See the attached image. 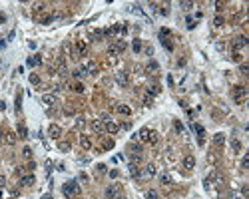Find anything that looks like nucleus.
<instances>
[{
  "mask_svg": "<svg viewBox=\"0 0 249 199\" xmlns=\"http://www.w3.org/2000/svg\"><path fill=\"white\" fill-rule=\"evenodd\" d=\"M62 191H64L66 197H78L80 195V185L76 183V181H66L64 187H62Z\"/></svg>",
  "mask_w": 249,
  "mask_h": 199,
  "instance_id": "obj_1",
  "label": "nucleus"
},
{
  "mask_svg": "<svg viewBox=\"0 0 249 199\" xmlns=\"http://www.w3.org/2000/svg\"><path fill=\"white\" fill-rule=\"evenodd\" d=\"M231 96H233V101H237V104H243L247 98V88L245 86H235L233 92H231Z\"/></svg>",
  "mask_w": 249,
  "mask_h": 199,
  "instance_id": "obj_2",
  "label": "nucleus"
},
{
  "mask_svg": "<svg viewBox=\"0 0 249 199\" xmlns=\"http://www.w3.org/2000/svg\"><path fill=\"white\" fill-rule=\"evenodd\" d=\"M155 171H158V169H155V165H154V163H147V165L143 167V169H140V179H138V181L151 179V177L155 175Z\"/></svg>",
  "mask_w": 249,
  "mask_h": 199,
  "instance_id": "obj_3",
  "label": "nucleus"
},
{
  "mask_svg": "<svg viewBox=\"0 0 249 199\" xmlns=\"http://www.w3.org/2000/svg\"><path fill=\"white\" fill-rule=\"evenodd\" d=\"M74 52L78 54V56H86V54H88V46H86V42H84V40H76V44H74Z\"/></svg>",
  "mask_w": 249,
  "mask_h": 199,
  "instance_id": "obj_4",
  "label": "nucleus"
},
{
  "mask_svg": "<svg viewBox=\"0 0 249 199\" xmlns=\"http://www.w3.org/2000/svg\"><path fill=\"white\" fill-rule=\"evenodd\" d=\"M104 197H106V199H116L118 197V183L108 185L106 191H104Z\"/></svg>",
  "mask_w": 249,
  "mask_h": 199,
  "instance_id": "obj_5",
  "label": "nucleus"
},
{
  "mask_svg": "<svg viewBox=\"0 0 249 199\" xmlns=\"http://www.w3.org/2000/svg\"><path fill=\"white\" fill-rule=\"evenodd\" d=\"M116 82H118V86L126 88V86L130 84V78H128V74H126V72H118V74H116Z\"/></svg>",
  "mask_w": 249,
  "mask_h": 199,
  "instance_id": "obj_6",
  "label": "nucleus"
},
{
  "mask_svg": "<svg viewBox=\"0 0 249 199\" xmlns=\"http://www.w3.org/2000/svg\"><path fill=\"white\" fill-rule=\"evenodd\" d=\"M247 42H249V40H247L245 36H237L233 42H231V46H233V50H239V48H245Z\"/></svg>",
  "mask_w": 249,
  "mask_h": 199,
  "instance_id": "obj_7",
  "label": "nucleus"
},
{
  "mask_svg": "<svg viewBox=\"0 0 249 199\" xmlns=\"http://www.w3.org/2000/svg\"><path fill=\"white\" fill-rule=\"evenodd\" d=\"M84 68H86L88 76H96V74H98V64H96V62H92V60H88L86 64H84Z\"/></svg>",
  "mask_w": 249,
  "mask_h": 199,
  "instance_id": "obj_8",
  "label": "nucleus"
},
{
  "mask_svg": "<svg viewBox=\"0 0 249 199\" xmlns=\"http://www.w3.org/2000/svg\"><path fill=\"white\" fill-rule=\"evenodd\" d=\"M48 133H50V137L58 139V137L62 135V128H60V125H56V124H52V125L48 128Z\"/></svg>",
  "mask_w": 249,
  "mask_h": 199,
  "instance_id": "obj_9",
  "label": "nucleus"
},
{
  "mask_svg": "<svg viewBox=\"0 0 249 199\" xmlns=\"http://www.w3.org/2000/svg\"><path fill=\"white\" fill-rule=\"evenodd\" d=\"M118 129H120V125L114 124V121H106L104 124V132H108V133H116Z\"/></svg>",
  "mask_w": 249,
  "mask_h": 199,
  "instance_id": "obj_10",
  "label": "nucleus"
},
{
  "mask_svg": "<svg viewBox=\"0 0 249 199\" xmlns=\"http://www.w3.org/2000/svg\"><path fill=\"white\" fill-rule=\"evenodd\" d=\"M183 167L185 169H193L195 167V157H193V155H185L183 157Z\"/></svg>",
  "mask_w": 249,
  "mask_h": 199,
  "instance_id": "obj_11",
  "label": "nucleus"
},
{
  "mask_svg": "<svg viewBox=\"0 0 249 199\" xmlns=\"http://www.w3.org/2000/svg\"><path fill=\"white\" fill-rule=\"evenodd\" d=\"M158 133H155V132H151V129H150V132H147V135H146V143H150V145H155V143H158Z\"/></svg>",
  "mask_w": 249,
  "mask_h": 199,
  "instance_id": "obj_12",
  "label": "nucleus"
},
{
  "mask_svg": "<svg viewBox=\"0 0 249 199\" xmlns=\"http://www.w3.org/2000/svg\"><path fill=\"white\" fill-rule=\"evenodd\" d=\"M16 139H18V135H16V133H12V132L4 133V141H6L8 145H14V143H16Z\"/></svg>",
  "mask_w": 249,
  "mask_h": 199,
  "instance_id": "obj_13",
  "label": "nucleus"
},
{
  "mask_svg": "<svg viewBox=\"0 0 249 199\" xmlns=\"http://www.w3.org/2000/svg\"><path fill=\"white\" fill-rule=\"evenodd\" d=\"M92 129H94L96 133H102L104 132V121L102 120H94L92 121Z\"/></svg>",
  "mask_w": 249,
  "mask_h": 199,
  "instance_id": "obj_14",
  "label": "nucleus"
},
{
  "mask_svg": "<svg viewBox=\"0 0 249 199\" xmlns=\"http://www.w3.org/2000/svg\"><path fill=\"white\" fill-rule=\"evenodd\" d=\"M42 104H46V105H54V104H56V96H54V94H46V96H42Z\"/></svg>",
  "mask_w": 249,
  "mask_h": 199,
  "instance_id": "obj_15",
  "label": "nucleus"
},
{
  "mask_svg": "<svg viewBox=\"0 0 249 199\" xmlns=\"http://www.w3.org/2000/svg\"><path fill=\"white\" fill-rule=\"evenodd\" d=\"M116 109H118V113H122V116H130V113H132V109H130V105H126V104H120V105H116Z\"/></svg>",
  "mask_w": 249,
  "mask_h": 199,
  "instance_id": "obj_16",
  "label": "nucleus"
},
{
  "mask_svg": "<svg viewBox=\"0 0 249 199\" xmlns=\"http://www.w3.org/2000/svg\"><path fill=\"white\" fill-rule=\"evenodd\" d=\"M193 129H195V133H197V141L203 143V133H205V129L201 128V125H197V124H193Z\"/></svg>",
  "mask_w": 249,
  "mask_h": 199,
  "instance_id": "obj_17",
  "label": "nucleus"
},
{
  "mask_svg": "<svg viewBox=\"0 0 249 199\" xmlns=\"http://www.w3.org/2000/svg\"><path fill=\"white\" fill-rule=\"evenodd\" d=\"M223 141H225V133H215V135H213V145L221 147Z\"/></svg>",
  "mask_w": 249,
  "mask_h": 199,
  "instance_id": "obj_18",
  "label": "nucleus"
},
{
  "mask_svg": "<svg viewBox=\"0 0 249 199\" xmlns=\"http://www.w3.org/2000/svg\"><path fill=\"white\" fill-rule=\"evenodd\" d=\"M130 175H132L134 179H140V167L134 165V163H130Z\"/></svg>",
  "mask_w": 249,
  "mask_h": 199,
  "instance_id": "obj_19",
  "label": "nucleus"
},
{
  "mask_svg": "<svg viewBox=\"0 0 249 199\" xmlns=\"http://www.w3.org/2000/svg\"><path fill=\"white\" fill-rule=\"evenodd\" d=\"M34 175H22V179H20V185H32L34 183Z\"/></svg>",
  "mask_w": 249,
  "mask_h": 199,
  "instance_id": "obj_20",
  "label": "nucleus"
},
{
  "mask_svg": "<svg viewBox=\"0 0 249 199\" xmlns=\"http://www.w3.org/2000/svg\"><path fill=\"white\" fill-rule=\"evenodd\" d=\"M231 151H233V153H239V151H241V141H239V139H231Z\"/></svg>",
  "mask_w": 249,
  "mask_h": 199,
  "instance_id": "obj_21",
  "label": "nucleus"
},
{
  "mask_svg": "<svg viewBox=\"0 0 249 199\" xmlns=\"http://www.w3.org/2000/svg\"><path fill=\"white\" fill-rule=\"evenodd\" d=\"M114 46H116V50H118V52H120V54L124 52L126 48H128V44H126L124 40H116V42H114Z\"/></svg>",
  "mask_w": 249,
  "mask_h": 199,
  "instance_id": "obj_22",
  "label": "nucleus"
},
{
  "mask_svg": "<svg viewBox=\"0 0 249 199\" xmlns=\"http://www.w3.org/2000/svg\"><path fill=\"white\" fill-rule=\"evenodd\" d=\"M158 68H159V64H158V62H155V60H151L150 64L146 66V70H147V74H154V72L158 70Z\"/></svg>",
  "mask_w": 249,
  "mask_h": 199,
  "instance_id": "obj_23",
  "label": "nucleus"
},
{
  "mask_svg": "<svg viewBox=\"0 0 249 199\" xmlns=\"http://www.w3.org/2000/svg\"><path fill=\"white\" fill-rule=\"evenodd\" d=\"M80 143H82V147H84V149H90V147H92L90 137H86V135H82V137H80Z\"/></svg>",
  "mask_w": 249,
  "mask_h": 199,
  "instance_id": "obj_24",
  "label": "nucleus"
},
{
  "mask_svg": "<svg viewBox=\"0 0 249 199\" xmlns=\"http://www.w3.org/2000/svg\"><path fill=\"white\" fill-rule=\"evenodd\" d=\"M146 94H147V96H151V98H154V96H158V94H159V88H158V86H147Z\"/></svg>",
  "mask_w": 249,
  "mask_h": 199,
  "instance_id": "obj_25",
  "label": "nucleus"
},
{
  "mask_svg": "<svg viewBox=\"0 0 249 199\" xmlns=\"http://www.w3.org/2000/svg\"><path fill=\"white\" fill-rule=\"evenodd\" d=\"M90 38H92V40H102V38H104V30H92Z\"/></svg>",
  "mask_w": 249,
  "mask_h": 199,
  "instance_id": "obj_26",
  "label": "nucleus"
},
{
  "mask_svg": "<svg viewBox=\"0 0 249 199\" xmlns=\"http://www.w3.org/2000/svg\"><path fill=\"white\" fill-rule=\"evenodd\" d=\"M18 137H28V129L24 124H18Z\"/></svg>",
  "mask_w": 249,
  "mask_h": 199,
  "instance_id": "obj_27",
  "label": "nucleus"
},
{
  "mask_svg": "<svg viewBox=\"0 0 249 199\" xmlns=\"http://www.w3.org/2000/svg\"><path fill=\"white\" fill-rule=\"evenodd\" d=\"M58 149H60V151H64V153H66V151H70V149H72L70 141H60V143H58Z\"/></svg>",
  "mask_w": 249,
  "mask_h": 199,
  "instance_id": "obj_28",
  "label": "nucleus"
},
{
  "mask_svg": "<svg viewBox=\"0 0 249 199\" xmlns=\"http://www.w3.org/2000/svg\"><path fill=\"white\" fill-rule=\"evenodd\" d=\"M40 62H42L40 56H32V58H28V66H38Z\"/></svg>",
  "mask_w": 249,
  "mask_h": 199,
  "instance_id": "obj_29",
  "label": "nucleus"
},
{
  "mask_svg": "<svg viewBox=\"0 0 249 199\" xmlns=\"http://www.w3.org/2000/svg\"><path fill=\"white\" fill-rule=\"evenodd\" d=\"M159 40H162V44H163V48H166V50H170V52L174 50V44H171L167 38H159Z\"/></svg>",
  "mask_w": 249,
  "mask_h": 199,
  "instance_id": "obj_30",
  "label": "nucleus"
},
{
  "mask_svg": "<svg viewBox=\"0 0 249 199\" xmlns=\"http://www.w3.org/2000/svg\"><path fill=\"white\" fill-rule=\"evenodd\" d=\"M159 181H162V185H163V187H166V185H170V183H171V177L167 175V173H163V175L159 177Z\"/></svg>",
  "mask_w": 249,
  "mask_h": 199,
  "instance_id": "obj_31",
  "label": "nucleus"
},
{
  "mask_svg": "<svg viewBox=\"0 0 249 199\" xmlns=\"http://www.w3.org/2000/svg\"><path fill=\"white\" fill-rule=\"evenodd\" d=\"M146 199H159V195H158V191L150 189V191H146Z\"/></svg>",
  "mask_w": 249,
  "mask_h": 199,
  "instance_id": "obj_32",
  "label": "nucleus"
},
{
  "mask_svg": "<svg viewBox=\"0 0 249 199\" xmlns=\"http://www.w3.org/2000/svg\"><path fill=\"white\" fill-rule=\"evenodd\" d=\"M102 147H104V149H112V147H114V139H104Z\"/></svg>",
  "mask_w": 249,
  "mask_h": 199,
  "instance_id": "obj_33",
  "label": "nucleus"
},
{
  "mask_svg": "<svg viewBox=\"0 0 249 199\" xmlns=\"http://www.w3.org/2000/svg\"><path fill=\"white\" fill-rule=\"evenodd\" d=\"M142 153V145L140 143H134L132 145V155H140Z\"/></svg>",
  "mask_w": 249,
  "mask_h": 199,
  "instance_id": "obj_34",
  "label": "nucleus"
},
{
  "mask_svg": "<svg viewBox=\"0 0 249 199\" xmlns=\"http://www.w3.org/2000/svg\"><path fill=\"white\" fill-rule=\"evenodd\" d=\"M174 128H175V132H178V133H183V125H181V121L175 120L174 121Z\"/></svg>",
  "mask_w": 249,
  "mask_h": 199,
  "instance_id": "obj_35",
  "label": "nucleus"
},
{
  "mask_svg": "<svg viewBox=\"0 0 249 199\" xmlns=\"http://www.w3.org/2000/svg\"><path fill=\"white\" fill-rule=\"evenodd\" d=\"M132 48H134V52H140V50H142V42H140V40H134Z\"/></svg>",
  "mask_w": 249,
  "mask_h": 199,
  "instance_id": "obj_36",
  "label": "nucleus"
},
{
  "mask_svg": "<svg viewBox=\"0 0 249 199\" xmlns=\"http://www.w3.org/2000/svg\"><path fill=\"white\" fill-rule=\"evenodd\" d=\"M151 104H154V98H151V96H143V105H151Z\"/></svg>",
  "mask_w": 249,
  "mask_h": 199,
  "instance_id": "obj_37",
  "label": "nucleus"
},
{
  "mask_svg": "<svg viewBox=\"0 0 249 199\" xmlns=\"http://www.w3.org/2000/svg\"><path fill=\"white\" fill-rule=\"evenodd\" d=\"M30 84H40V76H38V74H30Z\"/></svg>",
  "mask_w": 249,
  "mask_h": 199,
  "instance_id": "obj_38",
  "label": "nucleus"
},
{
  "mask_svg": "<svg viewBox=\"0 0 249 199\" xmlns=\"http://www.w3.org/2000/svg\"><path fill=\"white\" fill-rule=\"evenodd\" d=\"M239 72H241L243 76H247V74H249V68H247V64H241V66H239Z\"/></svg>",
  "mask_w": 249,
  "mask_h": 199,
  "instance_id": "obj_39",
  "label": "nucleus"
},
{
  "mask_svg": "<svg viewBox=\"0 0 249 199\" xmlns=\"http://www.w3.org/2000/svg\"><path fill=\"white\" fill-rule=\"evenodd\" d=\"M20 104H22V94L16 96V112H20Z\"/></svg>",
  "mask_w": 249,
  "mask_h": 199,
  "instance_id": "obj_40",
  "label": "nucleus"
},
{
  "mask_svg": "<svg viewBox=\"0 0 249 199\" xmlns=\"http://www.w3.org/2000/svg\"><path fill=\"white\" fill-rule=\"evenodd\" d=\"M179 6L183 8V10H189V8L193 6V2H179Z\"/></svg>",
  "mask_w": 249,
  "mask_h": 199,
  "instance_id": "obj_41",
  "label": "nucleus"
},
{
  "mask_svg": "<svg viewBox=\"0 0 249 199\" xmlns=\"http://www.w3.org/2000/svg\"><path fill=\"white\" fill-rule=\"evenodd\" d=\"M170 36V30H167V28H162V30H159V38H167Z\"/></svg>",
  "mask_w": 249,
  "mask_h": 199,
  "instance_id": "obj_42",
  "label": "nucleus"
},
{
  "mask_svg": "<svg viewBox=\"0 0 249 199\" xmlns=\"http://www.w3.org/2000/svg\"><path fill=\"white\" fill-rule=\"evenodd\" d=\"M84 125H86L84 117H78V120H76V128H84Z\"/></svg>",
  "mask_w": 249,
  "mask_h": 199,
  "instance_id": "obj_43",
  "label": "nucleus"
},
{
  "mask_svg": "<svg viewBox=\"0 0 249 199\" xmlns=\"http://www.w3.org/2000/svg\"><path fill=\"white\" fill-rule=\"evenodd\" d=\"M213 24H215V26H223V18H221V16H215Z\"/></svg>",
  "mask_w": 249,
  "mask_h": 199,
  "instance_id": "obj_44",
  "label": "nucleus"
},
{
  "mask_svg": "<svg viewBox=\"0 0 249 199\" xmlns=\"http://www.w3.org/2000/svg\"><path fill=\"white\" fill-rule=\"evenodd\" d=\"M22 155H24V157H30V155H32V149H30V147H24V149H22Z\"/></svg>",
  "mask_w": 249,
  "mask_h": 199,
  "instance_id": "obj_45",
  "label": "nucleus"
},
{
  "mask_svg": "<svg viewBox=\"0 0 249 199\" xmlns=\"http://www.w3.org/2000/svg\"><path fill=\"white\" fill-rule=\"evenodd\" d=\"M247 165H249V157L245 155V157L241 159V167H243V169H247Z\"/></svg>",
  "mask_w": 249,
  "mask_h": 199,
  "instance_id": "obj_46",
  "label": "nucleus"
},
{
  "mask_svg": "<svg viewBox=\"0 0 249 199\" xmlns=\"http://www.w3.org/2000/svg\"><path fill=\"white\" fill-rule=\"evenodd\" d=\"M118 175H120V171H118V169H112V171H110V177H112V179H116Z\"/></svg>",
  "mask_w": 249,
  "mask_h": 199,
  "instance_id": "obj_47",
  "label": "nucleus"
},
{
  "mask_svg": "<svg viewBox=\"0 0 249 199\" xmlns=\"http://www.w3.org/2000/svg\"><path fill=\"white\" fill-rule=\"evenodd\" d=\"M74 90L78 92V94H82V92H84V86H82V84H76V86H74Z\"/></svg>",
  "mask_w": 249,
  "mask_h": 199,
  "instance_id": "obj_48",
  "label": "nucleus"
},
{
  "mask_svg": "<svg viewBox=\"0 0 249 199\" xmlns=\"http://www.w3.org/2000/svg\"><path fill=\"white\" fill-rule=\"evenodd\" d=\"M42 10H46V4L42 2V4H36V12H42Z\"/></svg>",
  "mask_w": 249,
  "mask_h": 199,
  "instance_id": "obj_49",
  "label": "nucleus"
},
{
  "mask_svg": "<svg viewBox=\"0 0 249 199\" xmlns=\"http://www.w3.org/2000/svg\"><path fill=\"white\" fill-rule=\"evenodd\" d=\"M223 6H225V2H215V10H223Z\"/></svg>",
  "mask_w": 249,
  "mask_h": 199,
  "instance_id": "obj_50",
  "label": "nucleus"
},
{
  "mask_svg": "<svg viewBox=\"0 0 249 199\" xmlns=\"http://www.w3.org/2000/svg\"><path fill=\"white\" fill-rule=\"evenodd\" d=\"M187 28H189V30H191V28H195V22H193L191 18H187Z\"/></svg>",
  "mask_w": 249,
  "mask_h": 199,
  "instance_id": "obj_51",
  "label": "nucleus"
},
{
  "mask_svg": "<svg viewBox=\"0 0 249 199\" xmlns=\"http://www.w3.org/2000/svg\"><path fill=\"white\" fill-rule=\"evenodd\" d=\"M233 60L239 62V60H241V54H239V52H233Z\"/></svg>",
  "mask_w": 249,
  "mask_h": 199,
  "instance_id": "obj_52",
  "label": "nucleus"
},
{
  "mask_svg": "<svg viewBox=\"0 0 249 199\" xmlns=\"http://www.w3.org/2000/svg\"><path fill=\"white\" fill-rule=\"evenodd\" d=\"M4 185H6V177L0 175V187H4Z\"/></svg>",
  "mask_w": 249,
  "mask_h": 199,
  "instance_id": "obj_53",
  "label": "nucleus"
},
{
  "mask_svg": "<svg viewBox=\"0 0 249 199\" xmlns=\"http://www.w3.org/2000/svg\"><path fill=\"white\" fill-rule=\"evenodd\" d=\"M98 171L104 173V171H106V165H104V163H100V165H98Z\"/></svg>",
  "mask_w": 249,
  "mask_h": 199,
  "instance_id": "obj_54",
  "label": "nucleus"
},
{
  "mask_svg": "<svg viewBox=\"0 0 249 199\" xmlns=\"http://www.w3.org/2000/svg\"><path fill=\"white\" fill-rule=\"evenodd\" d=\"M146 54H147V56H151V54H154V48H151V46H150V48H146Z\"/></svg>",
  "mask_w": 249,
  "mask_h": 199,
  "instance_id": "obj_55",
  "label": "nucleus"
},
{
  "mask_svg": "<svg viewBox=\"0 0 249 199\" xmlns=\"http://www.w3.org/2000/svg\"><path fill=\"white\" fill-rule=\"evenodd\" d=\"M4 108H6V104H4V101H2V100H0V112H2V109H4Z\"/></svg>",
  "mask_w": 249,
  "mask_h": 199,
  "instance_id": "obj_56",
  "label": "nucleus"
},
{
  "mask_svg": "<svg viewBox=\"0 0 249 199\" xmlns=\"http://www.w3.org/2000/svg\"><path fill=\"white\" fill-rule=\"evenodd\" d=\"M0 141H4V132L0 129Z\"/></svg>",
  "mask_w": 249,
  "mask_h": 199,
  "instance_id": "obj_57",
  "label": "nucleus"
},
{
  "mask_svg": "<svg viewBox=\"0 0 249 199\" xmlns=\"http://www.w3.org/2000/svg\"><path fill=\"white\" fill-rule=\"evenodd\" d=\"M2 48H4V42H2V40H0V50H2Z\"/></svg>",
  "mask_w": 249,
  "mask_h": 199,
  "instance_id": "obj_58",
  "label": "nucleus"
},
{
  "mask_svg": "<svg viewBox=\"0 0 249 199\" xmlns=\"http://www.w3.org/2000/svg\"><path fill=\"white\" fill-rule=\"evenodd\" d=\"M116 199H126V197H124V195H118V197H116Z\"/></svg>",
  "mask_w": 249,
  "mask_h": 199,
  "instance_id": "obj_59",
  "label": "nucleus"
},
{
  "mask_svg": "<svg viewBox=\"0 0 249 199\" xmlns=\"http://www.w3.org/2000/svg\"><path fill=\"white\" fill-rule=\"evenodd\" d=\"M231 199H243V197H231Z\"/></svg>",
  "mask_w": 249,
  "mask_h": 199,
  "instance_id": "obj_60",
  "label": "nucleus"
}]
</instances>
